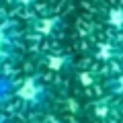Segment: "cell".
<instances>
[{
  "mask_svg": "<svg viewBox=\"0 0 123 123\" xmlns=\"http://www.w3.org/2000/svg\"><path fill=\"white\" fill-rule=\"evenodd\" d=\"M12 92L23 107H27L29 111H35V113H43L51 98V90L39 74L25 76L21 82H17Z\"/></svg>",
  "mask_w": 123,
  "mask_h": 123,
  "instance_id": "1",
  "label": "cell"
},
{
  "mask_svg": "<svg viewBox=\"0 0 123 123\" xmlns=\"http://www.w3.org/2000/svg\"><path fill=\"white\" fill-rule=\"evenodd\" d=\"M18 29L12 21L8 18H0V62H12L18 51Z\"/></svg>",
  "mask_w": 123,
  "mask_h": 123,
  "instance_id": "2",
  "label": "cell"
},
{
  "mask_svg": "<svg viewBox=\"0 0 123 123\" xmlns=\"http://www.w3.org/2000/svg\"><path fill=\"white\" fill-rule=\"evenodd\" d=\"M29 29L41 39H55L64 31V18L57 14H41L29 23Z\"/></svg>",
  "mask_w": 123,
  "mask_h": 123,
  "instance_id": "3",
  "label": "cell"
},
{
  "mask_svg": "<svg viewBox=\"0 0 123 123\" xmlns=\"http://www.w3.org/2000/svg\"><path fill=\"white\" fill-rule=\"evenodd\" d=\"M94 55L98 62H105V64H117L123 60V39L121 37H107V39L98 41L97 47H94Z\"/></svg>",
  "mask_w": 123,
  "mask_h": 123,
  "instance_id": "4",
  "label": "cell"
},
{
  "mask_svg": "<svg viewBox=\"0 0 123 123\" xmlns=\"http://www.w3.org/2000/svg\"><path fill=\"white\" fill-rule=\"evenodd\" d=\"M105 92L115 105L123 107V60L117 62L105 78Z\"/></svg>",
  "mask_w": 123,
  "mask_h": 123,
  "instance_id": "5",
  "label": "cell"
},
{
  "mask_svg": "<svg viewBox=\"0 0 123 123\" xmlns=\"http://www.w3.org/2000/svg\"><path fill=\"white\" fill-rule=\"evenodd\" d=\"M105 21H107V27L111 29V35L123 39V4L111 6V8L107 10Z\"/></svg>",
  "mask_w": 123,
  "mask_h": 123,
  "instance_id": "6",
  "label": "cell"
},
{
  "mask_svg": "<svg viewBox=\"0 0 123 123\" xmlns=\"http://www.w3.org/2000/svg\"><path fill=\"white\" fill-rule=\"evenodd\" d=\"M43 62L49 70H55V72H66L72 66V57L66 53H47L43 57Z\"/></svg>",
  "mask_w": 123,
  "mask_h": 123,
  "instance_id": "7",
  "label": "cell"
},
{
  "mask_svg": "<svg viewBox=\"0 0 123 123\" xmlns=\"http://www.w3.org/2000/svg\"><path fill=\"white\" fill-rule=\"evenodd\" d=\"M14 6H18V8H33V6L39 2V0H10Z\"/></svg>",
  "mask_w": 123,
  "mask_h": 123,
  "instance_id": "8",
  "label": "cell"
},
{
  "mask_svg": "<svg viewBox=\"0 0 123 123\" xmlns=\"http://www.w3.org/2000/svg\"><path fill=\"white\" fill-rule=\"evenodd\" d=\"M37 123H62V119H57L55 115H51V113H41V117H39Z\"/></svg>",
  "mask_w": 123,
  "mask_h": 123,
  "instance_id": "9",
  "label": "cell"
},
{
  "mask_svg": "<svg viewBox=\"0 0 123 123\" xmlns=\"http://www.w3.org/2000/svg\"><path fill=\"white\" fill-rule=\"evenodd\" d=\"M0 123H10V121L6 119V115H2V113H0Z\"/></svg>",
  "mask_w": 123,
  "mask_h": 123,
  "instance_id": "10",
  "label": "cell"
}]
</instances>
